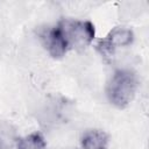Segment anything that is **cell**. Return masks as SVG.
Returning <instances> with one entry per match:
<instances>
[{
  "label": "cell",
  "instance_id": "6da1fadb",
  "mask_svg": "<svg viewBox=\"0 0 149 149\" xmlns=\"http://www.w3.org/2000/svg\"><path fill=\"white\" fill-rule=\"evenodd\" d=\"M63 43L69 50H80L86 48L94 38V26L90 21L63 19L55 26Z\"/></svg>",
  "mask_w": 149,
  "mask_h": 149
},
{
  "label": "cell",
  "instance_id": "7a4b0ae2",
  "mask_svg": "<svg viewBox=\"0 0 149 149\" xmlns=\"http://www.w3.org/2000/svg\"><path fill=\"white\" fill-rule=\"evenodd\" d=\"M137 77L130 70H116L111 77L106 94L112 105L118 108L127 107L137 90Z\"/></svg>",
  "mask_w": 149,
  "mask_h": 149
},
{
  "label": "cell",
  "instance_id": "3957f363",
  "mask_svg": "<svg viewBox=\"0 0 149 149\" xmlns=\"http://www.w3.org/2000/svg\"><path fill=\"white\" fill-rule=\"evenodd\" d=\"M133 38L134 34L129 28L115 27L113 30L109 31V34L105 38L98 42L97 48L101 55L109 56L115 51L116 48L129 45L133 42Z\"/></svg>",
  "mask_w": 149,
  "mask_h": 149
},
{
  "label": "cell",
  "instance_id": "277c9868",
  "mask_svg": "<svg viewBox=\"0 0 149 149\" xmlns=\"http://www.w3.org/2000/svg\"><path fill=\"white\" fill-rule=\"evenodd\" d=\"M40 36H41L44 48L48 50V52L54 58H61L68 52V49H66L65 44L63 43V41L55 27L44 29L40 34Z\"/></svg>",
  "mask_w": 149,
  "mask_h": 149
},
{
  "label": "cell",
  "instance_id": "5b68a950",
  "mask_svg": "<svg viewBox=\"0 0 149 149\" xmlns=\"http://www.w3.org/2000/svg\"><path fill=\"white\" fill-rule=\"evenodd\" d=\"M80 142L83 149H107L109 137L104 130L91 129L83 134Z\"/></svg>",
  "mask_w": 149,
  "mask_h": 149
},
{
  "label": "cell",
  "instance_id": "8992f818",
  "mask_svg": "<svg viewBox=\"0 0 149 149\" xmlns=\"http://www.w3.org/2000/svg\"><path fill=\"white\" fill-rule=\"evenodd\" d=\"M17 149H47V143L43 135L38 132H34L17 140Z\"/></svg>",
  "mask_w": 149,
  "mask_h": 149
},
{
  "label": "cell",
  "instance_id": "52a82bcc",
  "mask_svg": "<svg viewBox=\"0 0 149 149\" xmlns=\"http://www.w3.org/2000/svg\"><path fill=\"white\" fill-rule=\"evenodd\" d=\"M0 147H1V143H0Z\"/></svg>",
  "mask_w": 149,
  "mask_h": 149
}]
</instances>
